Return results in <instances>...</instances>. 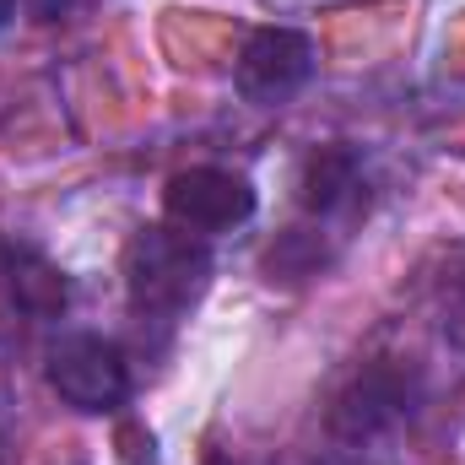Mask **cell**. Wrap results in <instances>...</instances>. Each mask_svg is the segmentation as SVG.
<instances>
[{"instance_id": "6da1fadb", "label": "cell", "mask_w": 465, "mask_h": 465, "mask_svg": "<svg viewBox=\"0 0 465 465\" xmlns=\"http://www.w3.org/2000/svg\"><path fill=\"white\" fill-rule=\"evenodd\" d=\"M212 287V249L173 223H152L124 243V292L141 320H179Z\"/></svg>"}, {"instance_id": "7a4b0ae2", "label": "cell", "mask_w": 465, "mask_h": 465, "mask_svg": "<svg viewBox=\"0 0 465 465\" xmlns=\"http://www.w3.org/2000/svg\"><path fill=\"white\" fill-rule=\"evenodd\" d=\"M49 390L71 406V411H87V417H104L119 411L130 401V362L109 336H93V331H76V336H60L49 347Z\"/></svg>"}, {"instance_id": "3957f363", "label": "cell", "mask_w": 465, "mask_h": 465, "mask_svg": "<svg viewBox=\"0 0 465 465\" xmlns=\"http://www.w3.org/2000/svg\"><path fill=\"white\" fill-rule=\"evenodd\" d=\"M254 206H260L254 184H249L243 173H232V168H212V163L179 168V173L168 179V190H163L168 223L184 228V232H195V238L243 228V223L254 217Z\"/></svg>"}, {"instance_id": "277c9868", "label": "cell", "mask_w": 465, "mask_h": 465, "mask_svg": "<svg viewBox=\"0 0 465 465\" xmlns=\"http://www.w3.org/2000/svg\"><path fill=\"white\" fill-rule=\"evenodd\" d=\"M314 38L298 33V27H254L238 49V93L249 104H287L292 93L309 87L314 76Z\"/></svg>"}, {"instance_id": "5b68a950", "label": "cell", "mask_w": 465, "mask_h": 465, "mask_svg": "<svg viewBox=\"0 0 465 465\" xmlns=\"http://www.w3.org/2000/svg\"><path fill=\"white\" fill-rule=\"evenodd\" d=\"M0 292L33 320H54V314L71 309V276L44 249H33L22 238H5V232H0Z\"/></svg>"}, {"instance_id": "8992f818", "label": "cell", "mask_w": 465, "mask_h": 465, "mask_svg": "<svg viewBox=\"0 0 465 465\" xmlns=\"http://www.w3.org/2000/svg\"><path fill=\"white\" fill-rule=\"evenodd\" d=\"M411 411V379L401 368H362L347 384V395L331 411V428L341 439H373L384 428H395Z\"/></svg>"}, {"instance_id": "52a82bcc", "label": "cell", "mask_w": 465, "mask_h": 465, "mask_svg": "<svg viewBox=\"0 0 465 465\" xmlns=\"http://www.w3.org/2000/svg\"><path fill=\"white\" fill-rule=\"evenodd\" d=\"M303 206L325 223H351L362 206H368V173H362V157L351 146H320L309 163H303Z\"/></svg>"}, {"instance_id": "ba28073f", "label": "cell", "mask_w": 465, "mask_h": 465, "mask_svg": "<svg viewBox=\"0 0 465 465\" xmlns=\"http://www.w3.org/2000/svg\"><path fill=\"white\" fill-rule=\"evenodd\" d=\"M450 331H455V341H465V292H460V303H455V320H450Z\"/></svg>"}, {"instance_id": "9c48e42d", "label": "cell", "mask_w": 465, "mask_h": 465, "mask_svg": "<svg viewBox=\"0 0 465 465\" xmlns=\"http://www.w3.org/2000/svg\"><path fill=\"white\" fill-rule=\"evenodd\" d=\"M11 11H16V0H0V27L11 22Z\"/></svg>"}]
</instances>
